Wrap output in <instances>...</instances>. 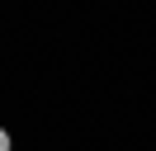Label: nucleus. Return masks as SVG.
<instances>
[{
	"mask_svg": "<svg viewBox=\"0 0 156 151\" xmlns=\"http://www.w3.org/2000/svg\"><path fill=\"white\" fill-rule=\"evenodd\" d=\"M0 151H10V132H5V128H0Z\"/></svg>",
	"mask_w": 156,
	"mask_h": 151,
	"instance_id": "f257e3e1",
	"label": "nucleus"
}]
</instances>
